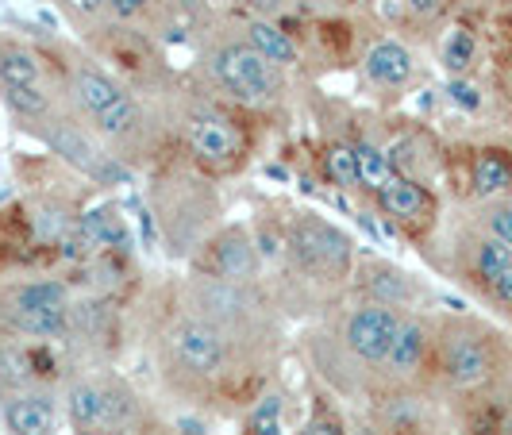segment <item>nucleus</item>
<instances>
[{"label": "nucleus", "instance_id": "obj_4", "mask_svg": "<svg viewBox=\"0 0 512 435\" xmlns=\"http://www.w3.org/2000/svg\"><path fill=\"white\" fill-rule=\"evenodd\" d=\"M401 312L393 305H382V301H370V305L355 308L347 316V328H343V339L351 347V355L362 362H385L389 359V347L397 339V328H401Z\"/></svg>", "mask_w": 512, "mask_h": 435}, {"label": "nucleus", "instance_id": "obj_8", "mask_svg": "<svg viewBox=\"0 0 512 435\" xmlns=\"http://www.w3.org/2000/svg\"><path fill=\"white\" fill-rule=\"evenodd\" d=\"M439 370L447 374V382L455 385H478L489 378V351L482 339L474 335H447L439 347Z\"/></svg>", "mask_w": 512, "mask_h": 435}, {"label": "nucleus", "instance_id": "obj_2", "mask_svg": "<svg viewBox=\"0 0 512 435\" xmlns=\"http://www.w3.org/2000/svg\"><path fill=\"white\" fill-rule=\"evenodd\" d=\"M212 74L235 101L243 104H262L278 93L274 66L255 47H243V43H231V47H220L212 54Z\"/></svg>", "mask_w": 512, "mask_h": 435}, {"label": "nucleus", "instance_id": "obj_16", "mask_svg": "<svg viewBox=\"0 0 512 435\" xmlns=\"http://www.w3.org/2000/svg\"><path fill=\"white\" fill-rule=\"evenodd\" d=\"M247 47H255L270 66H293L297 62L293 39L278 24H270V20H251L247 24Z\"/></svg>", "mask_w": 512, "mask_h": 435}, {"label": "nucleus", "instance_id": "obj_7", "mask_svg": "<svg viewBox=\"0 0 512 435\" xmlns=\"http://www.w3.org/2000/svg\"><path fill=\"white\" fill-rule=\"evenodd\" d=\"M208 266H212V274H216V278H224V282H235V285L251 282V278H255V270H258L255 239H251L243 228L220 231V235L212 239Z\"/></svg>", "mask_w": 512, "mask_h": 435}, {"label": "nucleus", "instance_id": "obj_5", "mask_svg": "<svg viewBox=\"0 0 512 435\" xmlns=\"http://www.w3.org/2000/svg\"><path fill=\"white\" fill-rule=\"evenodd\" d=\"M170 351L197 378H216L228 362V343H224L220 328L208 320H181L170 332Z\"/></svg>", "mask_w": 512, "mask_h": 435}, {"label": "nucleus", "instance_id": "obj_13", "mask_svg": "<svg viewBox=\"0 0 512 435\" xmlns=\"http://www.w3.org/2000/svg\"><path fill=\"white\" fill-rule=\"evenodd\" d=\"M4 420L16 435H51L54 432V405L47 393H16L4 405Z\"/></svg>", "mask_w": 512, "mask_h": 435}, {"label": "nucleus", "instance_id": "obj_23", "mask_svg": "<svg viewBox=\"0 0 512 435\" xmlns=\"http://www.w3.org/2000/svg\"><path fill=\"white\" fill-rule=\"evenodd\" d=\"M355 154H359V185H366L370 193H378L385 181L397 174L393 162H389V154L378 151V147H370V143H359Z\"/></svg>", "mask_w": 512, "mask_h": 435}, {"label": "nucleus", "instance_id": "obj_28", "mask_svg": "<svg viewBox=\"0 0 512 435\" xmlns=\"http://www.w3.org/2000/svg\"><path fill=\"white\" fill-rule=\"evenodd\" d=\"M97 128H101L104 135H112V139H124V135H131V131L139 128V108H135V101H131V97H124L120 104H112L104 116H97Z\"/></svg>", "mask_w": 512, "mask_h": 435}, {"label": "nucleus", "instance_id": "obj_35", "mask_svg": "<svg viewBox=\"0 0 512 435\" xmlns=\"http://www.w3.org/2000/svg\"><path fill=\"white\" fill-rule=\"evenodd\" d=\"M77 4H81V8H85V12H97V8H104V4H108V0H77Z\"/></svg>", "mask_w": 512, "mask_h": 435}, {"label": "nucleus", "instance_id": "obj_18", "mask_svg": "<svg viewBox=\"0 0 512 435\" xmlns=\"http://www.w3.org/2000/svg\"><path fill=\"white\" fill-rule=\"evenodd\" d=\"M70 308H43V312H4L8 328L16 335H31V339H58L70 328Z\"/></svg>", "mask_w": 512, "mask_h": 435}, {"label": "nucleus", "instance_id": "obj_31", "mask_svg": "<svg viewBox=\"0 0 512 435\" xmlns=\"http://www.w3.org/2000/svg\"><path fill=\"white\" fill-rule=\"evenodd\" d=\"M489 228H493V235H497L501 243L512 247V208H497V212L489 216Z\"/></svg>", "mask_w": 512, "mask_h": 435}, {"label": "nucleus", "instance_id": "obj_36", "mask_svg": "<svg viewBox=\"0 0 512 435\" xmlns=\"http://www.w3.org/2000/svg\"><path fill=\"white\" fill-rule=\"evenodd\" d=\"M355 435H374V432H355Z\"/></svg>", "mask_w": 512, "mask_h": 435}, {"label": "nucleus", "instance_id": "obj_21", "mask_svg": "<svg viewBox=\"0 0 512 435\" xmlns=\"http://www.w3.org/2000/svg\"><path fill=\"white\" fill-rule=\"evenodd\" d=\"M81 231L89 235V243H93L97 251H124V247H128V228H124V220H120L112 208L89 212V216L81 220Z\"/></svg>", "mask_w": 512, "mask_h": 435}, {"label": "nucleus", "instance_id": "obj_29", "mask_svg": "<svg viewBox=\"0 0 512 435\" xmlns=\"http://www.w3.org/2000/svg\"><path fill=\"white\" fill-rule=\"evenodd\" d=\"M297 435H347V428H343V420L335 412H316Z\"/></svg>", "mask_w": 512, "mask_h": 435}, {"label": "nucleus", "instance_id": "obj_17", "mask_svg": "<svg viewBox=\"0 0 512 435\" xmlns=\"http://www.w3.org/2000/svg\"><path fill=\"white\" fill-rule=\"evenodd\" d=\"M470 181L478 197H493L512 189V158L505 151H482L470 166Z\"/></svg>", "mask_w": 512, "mask_h": 435}, {"label": "nucleus", "instance_id": "obj_10", "mask_svg": "<svg viewBox=\"0 0 512 435\" xmlns=\"http://www.w3.org/2000/svg\"><path fill=\"white\" fill-rule=\"evenodd\" d=\"M474 270L478 278L486 282V289L501 301V305L512 308V247L501 243L497 235L493 239H482L478 251H474Z\"/></svg>", "mask_w": 512, "mask_h": 435}, {"label": "nucleus", "instance_id": "obj_1", "mask_svg": "<svg viewBox=\"0 0 512 435\" xmlns=\"http://www.w3.org/2000/svg\"><path fill=\"white\" fill-rule=\"evenodd\" d=\"M289 255L297 262V270L316 274V278H343L351 270V239L347 231L320 220V216H297L289 224Z\"/></svg>", "mask_w": 512, "mask_h": 435}, {"label": "nucleus", "instance_id": "obj_12", "mask_svg": "<svg viewBox=\"0 0 512 435\" xmlns=\"http://www.w3.org/2000/svg\"><path fill=\"white\" fill-rule=\"evenodd\" d=\"M428 347H432V332H428V324H424V320H401V328H397V339H393V347H389L385 366H389L393 374L409 378V374H416V370L424 366Z\"/></svg>", "mask_w": 512, "mask_h": 435}, {"label": "nucleus", "instance_id": "obj_20", "mask_svg": "<svg viewBox=\"0 0 512 435\" xmlns=\"http://www.w3.org/2000/svg\"><path fill=\"white\" fill-rule=\"evenodd\" d=\"M43 308H66V285L62 282H27L8 293L4 312H43Z\"/></svg>", "mask_w": 512, "mask_h": 435}, {"label": "nucleus", "instance_id": "obj_11", "mask_svg": "<svg viewBox=\"0 0 512 435\" xmlns=\"http://www.w3.org/2000/svg\"><path fill=\"white\" fill-rule=\"evenodd\" d=\"M374 197H378V208L393 220H424L432 212V197L424 193V185H416L405 174H393Z\"/></svg>", "mask_w": 512, "mask_h": 435}, {"label": "nucleus", "instance_id": "obj_27", "mask_svg": "<svg viewBox=\"0 0 512 435\" xmlns=\"http://www.w3.org/2000/svg\"><path fill=\"white\" fill-rule=\"evenodd\" d=\"M4 104L16 116H27V120L47 116V97L39 93V85H4Z\"/></svg>", "mask_w": 512, "mask_h": 435}, {"label": "nucleus", "instance_id": "obj_25", "mask_svg": "<svg viewBox=\"0 0 512 435\" xmlns=\"http://www.w3.org/2000/svg\"><path fill=\"white\" fill-rule=\"evenodd\" d=\"M474 54H478V43H474V35H470L466 27H455V31L443 39V47H439V58H443V66H447L451 74L470 70Z\"/></svg>", "mask_w": 512, "mask_h": 435}, {"label": "nucleus", "instance_id": "obj_37", "mask_svg": "<svg viewBox=\"0 0 512 435\" xmlns=\"http://www.w3.org/2000/svg\"><path fill=\"white\" fill-rule=\"evenodd\" d=\"M509 4H512V0H509Z\"/></svg>", "mask_w": 512, "mask_h": 435}, {"label": "nucleus", "instance_id": "obj_14", "mask_svg": "<svg viewBox=\"0 0 512 435\" xmlns=\"http://www.w3.org/2000/svg\"><path fill=\"white\" fill-rule=\"evenodd\" d=\"M366 77L378 81L385 89H401L412 77V54L397 39H382L366 51Z\"/></svg>", "mask_w": 512, "mask_h": 435}, {"label": "nucleus", "instance_id": "obj_34", "mask_svg": "<svg viewBox=\"0 0 512 435\" xmlns=\"http://www.w3.org/2000/svg\"><path fill=\"white\" fill-rule=\"evenodd\" d=\"M108 4H112V12H116V16H135L147 0H108Z\"/></svg>", "mask_w": 512, "mask_h": 435}, {"label": "nucleus", "instance_id": "obj_19", "mask_svg": "<svg viewBox=\"0 0 512 435\" xmlns=\"http://www.w3.org/2000/svg\"><path fill=\"white\" fill-rule=\"evenodd\" d=\"M362 282L370 289V297L374 301H382V305H405L412 297V285L409 278L401 274V270H393V266H385V262H374V266H366L362 270Z\"/></svg>", "mask_w": 512, "mask_h": 435}, {"label": "nucleus", "instance_id": "obj_22", "mask_svg": "<svg viewBox=\"0 0 512 435\" xmlns=\"http://www.w3.org/2000/svg\"><path fill=\"white\" fill-rule=\"evenodd\" d=\"M0 85H39V58L27 47H0Z\"/></svg>", "mask_w": 512, "mask_h": 435}, {"label": "nucleus", "instance_id": "obj_32", "mask_svg": "<svg viewBox=\"0 0 512 435\" xmlns=\"http://www.w3.org/2000/svg\"><path fill=\"white\" fill-rule=\"evenodd\" d=\"M251 4V12H258V20H266V16H278L282 12L285 0H247Z\"/></svg>", "mask_w": 512, "mask_h": 435}, {"label": "nucleus", "instance_id": "obj_30", "mask_svg": "<svg viewBox=\"0 0 512 435\" xmlns=\"http://www.w3.org/2000/svg\"><path fill=\"white\" fill-rule=\"evenodd\" d=\"M451 101L459 104V108H478L482 104V97H478V89L474 85H466V81H451Z\"/></svg>", "mask_w": 512, "mask_h": 435}, {"label": "nucleus", "instance_id": "obj_9", "mask_svg": "<svg viewBox=\"0 0 512 435\" xmlns=\"http://www.w3.org/2000/svg\"><path fill=\"white\" fill-rule=\"evenodd\" d=\"M189 143L205 162H220V166L235 162L239 151H243V135L220 116H197L193 128H189Z\"/></svg>", "mask_w": 512, "mask_h": 435}, {"label": "nucleus", "instance_id": "obj_26", "mask_svg": "<svg viewBox=\"0 0 512 435\" xmlns=\"http://www.w3.org/2000/svg\"><path fill=\"white\" fill-rule=\"evenodd\" d=\"M282 412H285L282 397H278V393H266L255 409H251V416H247V432L251 435H282Z\"/></svg>", "mask_w": 512, "mask_h": 435}, {"label": "nucleus", "instance_id": "obj_6", "mask_svg": "<svg viewBox=\"0 0 512 435\" xmlns=\"http://www.w3.org/2000/svg\"><path fill=\"white\" fill-rule=\"evenodd\" d=\"M54 151L62 154L70 166H77L81 174H89L93 181H101V185H120V181H131V174L112 158V154H104L97 143H89L81 131L74 128H62L51 135Z\"/></svg>", "mask_w": 512, "mask_h": 435}, {"label": "nucleus", "instance_id": "obj_24", "mask_svg": "<svg viewBox=\"0 0 512 435\" xmlns=\"http://www.w3.org/2000/svg\"><path fill=\"white\" fill-rule=\"evenodd\" d=\"M324 174L339 189H359V154H355V147H343V143L328 147V154H324Z\"/></svg>", "mask_w": 512, "mask_h": 435}, {"label": "nucleus", "instance_id": "obj_33", "mask_svg": "<svg viewBox=\"0 0 512 435\" xmlns=\"http://www.w3.org/2000/svg\"><path fill=\"white\" fill-rule=\"evenodd\" d=\"M416 16H436V12H443V0H405Z\"/></svg>", "mask_w": 512, "mask_h": 435}, {"label": "nucleus", "instance_id": "obj_15", "mask_svg": "<svg viewBox=\"0 0 512 435\" xmlns=\"http://www.w3.org/2000/svg\"><path fill=\"white\" fill-rule=\"evenodd\" d=\"M74 97H77V104L97 120V116H104L112 104H120L128 93L112 81L108 74H101V70H77V77H74Z\"/></svg>", "mask_w": 512, "mask_h": 435}, {"label": "nucleus", "instance_id": "obj_3", "mask_svg": "<svg viewBox=\"0 0 512 435\" xmlns=\"http://www.w3.org/2000/svg\"><path fill=\"white\" fill-rule=\"evenodd\" d=\"M70 420L81 435L120 432L131 420V397L124 389H104L97 382H77L70 389Z\"/></svg>", "mask_w": 512, "mask_h": 435}]
</instances>
